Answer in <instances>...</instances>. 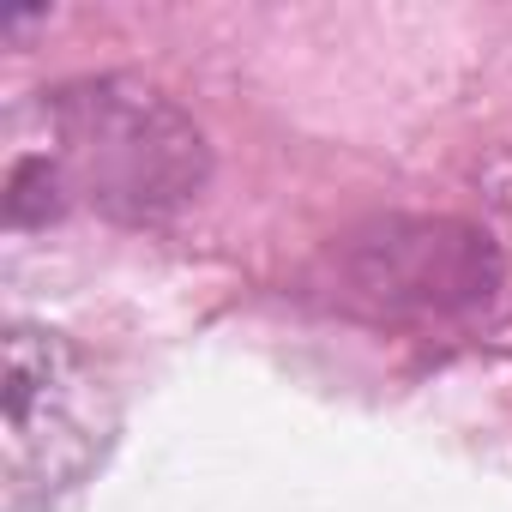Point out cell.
Returning <instances> with one entry per match:
<instances>
[{"label":"cell","mask_w":512,"mask_h":512,"mask_svg":"<svg viewBox=\"0 0 512 512\" xmlns=\"http://www.w3.org/2000/svg\"><path fill=\"white\" fill-rule=\"evenodd\" d=\"M37 157L61 205H91L115 223H163L187 211L211 181V145L199 121L139 79H79L37 103Z\"/></svg>","instance_id":"cell-1"},{"label":"cell","mask_w":512,"mask_h":512,"mask_svg":"<svg viewBox=\"0 0 512 512\" xmlns=\"http://www.w3.org/2000/svg\"><path fill=\"white\" fill-rule=\"evenodd\" d=\"M500 253L458 217H368L320 247L308 296L368 326H452L494 302Z\"/></svg>","instance_id":"cell-2"},{"label":"cell","mask_w":512,"mask_h":512,"mask_svg":"<svg viewBox=\"0 0 512 512\" xmlns=\"http://www.w3.org/2000/svg\"><path fill=\"white\" fill-rule=\"evenodd\" d=\"M0 494L7 512L55 506L103 452V392L73 338L49 326H7V386H0Z\"/></svg>","instance_id":"cell-3"}]
</instances>
